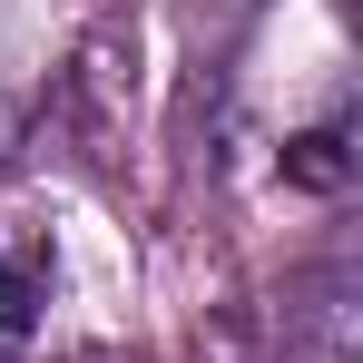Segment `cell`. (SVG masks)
Masks as SVG:
<instances>
[{"instance_id":"1","label":"cell","mask_w":363,"mask_h":363,"mask_svg":"<svg viewBox=\"0 0 363 363\" xmlns=\"http://www.w3.org/2000/svg\"><path fill=\"white\" fill-rule=\"evenodd\" d=\"M40 304H50V245L30 226H0V363L40 334Z\"/></svg>"},{"instance_id":"2","label":"cell","mask_w":363,"mask_h":363,"mask_svg":"<svg viewBox=\"0 0 363 363\" xmlns=\"http://www.w3.org/2000/svg\"><path fill=\"white\" fill-rule=\"evenodd\" d=\"M285 177H295V186H344V177H354L344 128H314V138H295V147H285Z\"/></svg>"},{"instance_id":"3","label":"cell","mask_w":363,"mask_h":363,"mask_svg":"<svg viewBox=\"0 0 363 363\" xmlns=\"http://www.w3.org/2000/svg\"><path fill=\"white\" fill-rule=\"evenodd\" d=\"M10 147H20V99L0 89V157H10Z\"/></svg>"}]
</instances>
